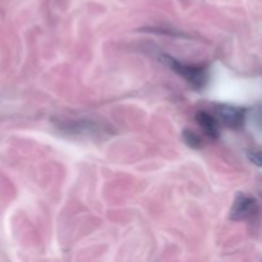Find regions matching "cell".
I'll list each match as a JSON object with an SVG mask.
<instances>
[{
	"label": "cell",
	"mask_w": 262,
	"mask_h": 262,
	"mask_svg": "<svg viewBox=\"0 0 262 262\" xmlns=\"http://www.w3.org/2000/svg\"><path fill=\"white\" fill-rule=\"evenodd\" d=\"M247 156L251 160V163L262 168V151H251V152L247 154Z\"/></svg>",
	"instance_id": "8992f818"
},
{
	"label": "cell",
	"mask_w": 262,
	"mask_h": 262,
	"mask_svg": "<svg viewBox=\"0 0 262 262\" xmlns=\"http://www.w3.org/2000/svg\"><path fill=\"white\" fill-rule=\"evenodd\" d=\"M196 120L199 123L200 127L204 129L205 135L207 137H210L211 140H216L220 136V123L217 120V118L212 117L211 114H209L207 112H199L196 114Z\"/></svg>",
	"instance_id": "277c9868"
},
{
	"label": "cell",
	"mask_w": 262,
	"mask_h": 262,
	"mask_svg": "<svg viewBox=\"0 0 262 262\" xmlns=\"http://www.w3.org/2000/svg\"><path fill=\"white\" fill-rule=\"evenodd\" d=\"M215 117L224 127L238 129L245 124L246 109L228 104H220L215 107Z\"/></svg>",
	"instance_id": "7a4b0ae2"
},
{
	"label": "cell",
	"mask_w": 262,
	"mask_h": 262,
	"mask_svg": "<svg viewBox=\"0 0 262 262\" xmlns=\"http://www.w3.org/2000/svg\"><path fill=\"white\" fill-rule=\"evenodd\" d=\"M258 212L257 201L250 194L238 193L235 196L233 206L230 209V219L239 222V220H247L255 216Z\"/></svg>",
	"instance_id": "3957f363"
},
{
	"label": "cell",
	"mask_w": 262,
	"mask_h": 262,
	"mask_svg": "<svg viewBox=\"0 0 262 262\" xmlns=\"http://www.w3.org/2000/svg\"><path fill=\"white\" fill-rule=\"evenodd\" d=\"M182 138H183L184 143H186L188 147L193 148V150H199L202 147V140L197 133L192 132V130L186 129L182 133Z\"/></svg>",
	"instance_id": "5b68a950"
},
{
	"label": "cell",
	"mask_w": 262,
	"mask_h": 262,
	"mask_svg": "<svg viewBox=\"0 0 262 262\" xmlns=\"http://www.w3.org/2000/svg\"><path fill=\"white\" fill-rule=\"evenodd\" d=\"M161 58H163L161 60H164V63H165L171 71H174L177 74L183 77V78L186 79L187 82H189L193 87H196V89H202V87L206 86L207 79H209L206 69L181 63V61H178L177 59H174L173 56L163 55Z\"/></svg>",
	"instance_id": "6da1fadb"
}]
</instances>
